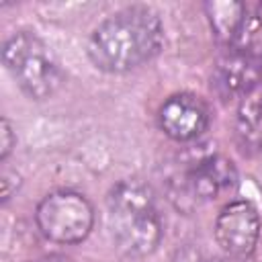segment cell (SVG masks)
I'll return each instance as SVG.
<instances>
[{"mask_svg": "<svg viewBox=\"0 0 262 262\" xmlns=\"http://www.w3.org/2000/svg\"><path fill=\"white\" fill-rule=\"evenodd\" d=\"M262 84V43L225 49L211 74V90L221 100L246 98Z\"/></svg>", "mask_w": 262, "mask_h": 262, "instance_id": "6", "label": "cell"}, {"mask_svg": "<svg viewBox=\"0 0 262 262\" xmlns=\"http://www.w3.org/2000/svg\"><path fill=\"white\" fill-rule=\"evenodd\" d=\"M31 262H74V260L66 254H43V256L31 260Z\"/></svg>", "mask_w": 262, "mask_h": 262, "instance_id": "13", "label": "cell"}, {"mask_svg": "<svg viewBox=\"0 0 262 262\" xmlns=\"http://www.w3.org/2000/svg\"><path fill=\"white\" fill-rule=\"evenodd\" d=\"M164 43V27L149 6H125L94 27L86 53L106 74H125L154 59Z\"/></svg>", "mask_w": 262, "mask_h": 262, "instance_id": "1", "label": "cell"}, {"mask_svg": "<svg viewBox=\"0 0 262 262\" xmlns=\"http://www.w3.org/2000/svg\"><path fill=\"white\" fill-rule=\"evenodd\" d=\"M2 63L20 92L31 100L53 96L66 80L53 51L33 31H14L4 39Z\"/></svg>", "mask_w": 262, "mask_h": 262, "instance_id": "3", "label": "cell"}, {"mask_svg": "<svg viewBox=\"0 0 262 262\" xmlns=\"http://www.w3.org/2000/svg\"><path fill=\"white\" fill-rule=\"evenodd\" d=\"M237 186V170L233 162L221 154L199 158L180 180H176V192L180 209H188L201 203L215 201Z\"/></svg>", "mask_w": 262, "mask_h": 262, "instance_id": "5", "label": "cell"}, {"mask_svg": "<svg viewBox=\"0 0 262 262\" xmlns=\"http://www.w3.org/2000/svg\"><path fill=\"white\" fill-rule=\"evenodd\" d=\"M16 145V135H14V129L10 125V121L6 117L0 119V162H4L10 151L14 149Z\"/></svg>", "mask_w": 262, "mask_h": 262, "instance_id": "11", "label": "cell"}, {"mask_svg": "<svg viewBox=\"0 0 262 262\" xmlns=\"http://www.w3.org/2000/svg\"><path fill=\"white\" fill-rule=\"evenodd\" d=\"M233 131L242 154L252 156L262 151V92H252L242 98Z\"/></svg>", "mask_w": 262, "mask_h": 262, "instance_id": "10", "label": "cell"}, {"mask_svg": "<svg viewBox=\"0 0 262 262\" xmlns=\"http://www.w3.org/2000/svg\"><path fill=\"white\" fill-rule=\"evenodd\" d=\"M211 123L209 104L190 92H176L168 96L158 111L160 129L174 141L186 143L199 139Z\"/></svg>", "mask_w": 262, "mask_h": 262, "instance_id": "8", "label": "cell"}, {"mask_svg": "<svg viewBox=\"0 0 262 262\" xmlns=\"http://www.w3.org/2000/svg\"><path fill=\"white\" fill-rule=\"evenodd\" d=\"M35 223L43 237L55 244H80L94 225V207L78 190L59 188L45 194L35 209Z\"/></svg>", "mask_w": 262, "mask_h": 262, "instance_id": "4", "label": "cell"}, {"mask_svg": "<svg viewBox=\"0 0 262 262\" xmlns=\"http://www.w3.org/2000/svg\"><path fill=\"white\" fill-rule=\"evenodd\" d=\"M106 227L115 246L131 258H143L162 242V219L149 184L119 180L106 194Z\"/></svg>", "mask_w": 262, "mask_h": 262, "instance_id": "2", "label": "cell"}, {"mask_svg": "<svg viewBox=\"0 0 262 262\" xmlns=\"http://www.w3.org/2000/svg\"><path fill=\"white\" fill-rule=\"evenodd\" d=\"M205 12L217 43L225 49L252 43L258 29V16L250 14V6L235 0H209Z\"/></svg>", "mask_w": 262, "mask_h": 262, "instance_id": "9", "label": "cell"}, {"mask_svg": "<svg viewBox=\"0 0 262 262\" xmlns=\"http://www.w3.org/2000/svg\"><path fill=\"white\" fill-rule=\"evenodd\" d=\"M213 233L229 258H248L260 239V215L250 201H231L217 213Z\"/></svg>", "mask_w": 262, "mask_h": 262, "instance_id": "7", "label": "cell"}, {"mask_svg": "<svg viewBox=\"0 0 262 262\" xmlns=\"http://www.w3.org/2000/svg\"><path fill=\"white\" fill-rule=\"evenodd\" d=\"M203 262H221V260H217V258H209V260H203Z\"/></svg>", "mask_w": 262, "mask_h": 262, "instance_id": "14", "label": "cell"}, {"mask_svg": "<svg viewBox=\"0 0 262 262\" xmlns=\"http://www.w3.org/2000/svg\"><path fill=\"white\" fill-rule=\"evenodd\" d=\"M0 184H2V203H6L16 192V188L20 184V176L14 170L4 168L2 170V176H0Z\"/></svg>", "mask_w": 262, "mask_h": 262, "instance_id": "12", "label": "cell"}]
</instances>
